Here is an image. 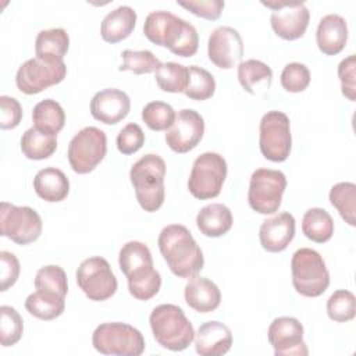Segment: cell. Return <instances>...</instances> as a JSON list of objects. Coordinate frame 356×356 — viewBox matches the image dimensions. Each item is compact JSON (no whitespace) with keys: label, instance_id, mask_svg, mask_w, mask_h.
I'll return each instance as SVG.
<instances>
[{"label":"cell","instance_id":"484cf974","mask_svg":"<svg viewBox=\"0 0 356 356\" xmlns=\"http://www.w3.org/2000/svg\"><path fill=\"white\" fill-rule=\"evenodd\" d=\"M232 213L222 203H211L202 207L196 216L200 234L207 238H220L232 228Z\"/></svg>","mask_w":356,"mask_h":356},{"label":"cell","instance_id":"cb8c5ba5","mask_svg":"<svg viewBox=\"0 0 356 356\" xmlns=\"http://www.w3.org/2000/svg\"><path fill=\"white\" fill-rule=\"evenodd\" d=\"M33 191L44 202L58 203L68 196L70 181L60 168L46 167L36 172Z\"/></svg>","mask_w":356,"mask_h":356},{"label":"cell","instance_id":"b9f144b4","mask_svg":"<svg viewBox=\"0 0 356 356\" xmlns=\"http://www.w3.org/2000/svg\"><path fill=\"white\" fill-rule=\"evenodd\" d=\"M145 143V134L142 128L135 124H127L117 135V149L120 153L129 156L136 153Z\"/></svg>","mask_w":356,"mask_h":356},{"label":"cell","instance_id":"603a6c76","mask_svg":"<svg viewBox=\"0 0 356 356\" xmlns=\"http://www.w3.org/2000/svg\"><path fill=\"white\" fill-rule=\"evenodd\" d=\"M186 305L197 313L214 312L221 303V292L218 286L206 277L193 275L184 288Z\"/></svg>","mask_w":356,"mask_h":356},{"label":"cell","instance_id":"9c48e42d","mask_svg":"<svg viewBox=\"0 0 356 356\" xmlns=\"http://www.w3.org/2000/svg\"><path fill=\"white\" fill-rule=\"evenodd\" d=\"M286 188V177L280 170L257 168L252 172L248 191V202L259 214H274L278 211Z\"/></svg>","mask_w":356,"mask_h":356},{"label":"cell","instance_id":"ab89813d","mask_svg":"<svg viewBox=\"0 0 356 356\" xmlns=\"http://www.w3.org/2000/svg\"><path fill=\"white\" fill-rule=\"evenodd\" d=\"M35 288L60 293L63 296L68 292V281L65 271L56 264H49L38 270L35 275Z\"/></svg>","mask_w":356,"mask_h":356},{"label":"cell","instance_id":"ee69618b","mask_svg":"<svg viewBox=\"0 0 356 356\" xmlns=\"http://www.w3.org/2000/svg\"><path fill=\"white\" fill-rule=\"evenodd\" d=\"M177 4L191 11L193 15H197L209 21L218 19L225 7V3L222 0H191V1H177Z\"/></svg>","mask_w":356,"mask_h":356},{"label":"cell","instance_id":"7bdbcfd3","mask_svg":"<svg viewBox=\"0 0 356 356\" xmlns=\"http://www.w3.org/2000/svg\"><path fill=\"white\" fill-rule=\"evenodd\" d=\"M356 57L355 54H349L338 64V76L341 82V92L342 95L355 102L356 99Z\"/></svg>","mask_w":356,"mask_h":356},{"label":"cell","instance_id":"f546056e","mask_svg":"<svg viewBox=\"0 0 356 356\" xmlns=\"http://www.w3.org/2000/svg\"><path fill=\"white\" fill-rule=\"evenodd\" d=\"M238 81L250 95L268 89L273 81V70L263 61L249 58L238 64Z\"/></svg>","mask_w":356,"mask_h":356},{"label":"cell","instance_id":"d4e9b609","mask_svg":"<svg viewBox=\"0 0 356 356\" xmlns=\"http://www.w3.org/2000/svg\"><path fill=\"white\" fill-rule=\"evenodd\" d=\"M136 11L129 6H120L110 11L102 21L100 36L107 43L127 39L136 25Z\"/></svg>","mask_w":356,"mask_h":356},{"label":"cell","instance_id":"f35d334b","mask_svg":"<svg viewBox=\"0 0 356 356\" xmlns=\"http://www.w3.org/2000/svg\"><path fill=\"white\" fill-rule=\"evenodd\" d=\"M0 343L1 346L15 345L24 332V321L21 314L11 306L0 307Z\"/></svg>","mask_w":356,"mask_h":356},{"label":"cell","instance_id":"44dd1931","mask_svg":"<svg viewBox=\"0 0 356 356\" xmlns=\"http://www.w3.org/2000/svg\"><path fill=\"white\" fill-rule=\"evenodd\" d=\"M195 350L200 356H221L232 346V331L221 321H206L195 332Z\"/></svg>","mask_w":356,"mask_h":356},{"label":"cell","instance_id":"ac0fdd59","mask_svg":"<svg viewBox=\"0 0 356 356\" xmlns=\"http://www.w3.org/2000/svg\"><path fill=\"white\" fill-rule=\"evenodd\" d=\"M209 60L218 68L231 70L238 67L243 57V42L232 26L216 28L207 42Z\"/></svg>","mask_w":356,"mask_h":356},{"label":"cell","instance_id":"d590c367","mask_svg":"<svg viewBox=\"0 0 356 356\" xmlns=\"http://www.w3.org/2000/svg\"><path fill=\"white\" fill-rule=\"evenodd\" d=\"M118 71H132L136 75L156 72L163 64L150 50H124Z\"/></svg>","mask_w":356,"mask_h":356},{"label":"cell","instance_id":"8d00e7d4","mask_svg":"<svg viewBox=\"0 0 356 356\" xmlns=\"http://www.w3.org/2000/svg\"><path fill=\"white\" fill-rule=\"evenodd\" d=\"M175 110L164 102H149L142 108V120L152 131H167L175 121Z\"/></svg>","mask_w":356,"mask_h":356},{"label":"cell","instance_id":"d6a6232c","mask_svg":"<svg viewBox=\"0 0 356 356\" xmlns=\"http://www.w3.org/2000/svg\"><path fill=\"white\" fill-rule=\"evenodd\" d=\"M330 203L338 210L342 220L350 225H356V185L353 182H338L330 191Z\"/></svg>","mask_w":356,"mask_h":356},{"label":"cell","instance_id":"4316f807","mask_svg":"<svg viewBox=\"0 0 356 356\" xmlns=\"http://www.w3.org/2000/svg\"><path fill=\"white\" fill-rule=\"evenodd\" d=\"M25 309L31 316L39 320H54L65 310V296L44 289H36L25 299Z\"/></svg>","mask_w":356,"mask_h":356},{"label":"cell","instance_id":"8fae6325","mask_svg":"<svg viewBox=\"0 0 356 356\" xmlns=\"http://www.w3.org/2000/svg\"><path fill=\"white\" fill-rule=\"evenodd\" d=\"M107 153V136L97 127H85L70 140L67 157L74 172L89 174Z\"/></svg>","mask_w":356,"mask_h":356},{"label":"cell","instance_id":"5b68a950","mask_svg":"<svg viewBox=\"0 0 356 356\" xmlns=\"http://www.w3.org/2000/svg\"><path fill=\"white\" fill-rule=\"evenodd\" d=\"M149 324L156 342L172 352L185 350L195 339L192 323L177 305L156 306L149 316Z\"/></svg>","mask_w":356,"mask_h":356},{"label":"cell","instance_id":"2e32d148","mask_svg":"<svg viewBox=\"0 0 356 356\" xmlns=\"http://www.w3.org/2000/svg\"><path fill=\"white\" fill-rule=\"evenodd\" d=\"M302 323L289 316H281L271 321L267 338L275 356H306L309 349L303 341Z\"/></svg>","mask_w":356,"mask_h":356},{"label":"cell","instance_id":"ffe728a7","mask_svg":"<svg viewBox=\"0 0 356 356\" xmlns=\"http://www.w3.org/2000/svg\"><path fill=\"white\" fill-rule=\"evenodd\" d=\"M295 236V217L291 213H280L264 220L259 229L260 245L271 253L282 252Z\"/></svg>","mask_w":356,"mask_h":356},{"label":"cell","instance_id":"74e56055","mask_svg":"<svg viewBox=\"0 0 356 356\" xmlns=\"http://www.w3.org/2000/svg\"><path fill=\"white\" fill-rule=\"evenodd\" d=\"M327 314L335 323H346L356 316V298L348 289L335 291L327 300Z\"/></svg>","mask_w":356,"mask_h":356},{"label":"cell","instance_id":"4fadbf2b","mask_svg":"<svg viewBox=\"0 0 356 356\" xmlns=\"http://www.w3.org/2000/svg\"><path fill=\"white\" fill-rule=\"evenodd\" d=\"M75 278L85 296L93 302L110 299L118 288V282L110 263L100 256L85 259L78 266Z\"/></svg>","mask_w":356,"mask_h":356},{"label":"cell","instance_id":"836d02e7","mask_svg":"<svg viewBox=\"0 0 356 356\" xmlns=\"http://www.w3.org/2000/svg\"><path fill=\"white\" fill-rule=\"evenodd\" d=\"M189 81V70L188 67L167 61L160 65L156 71V83L163 92L168 93H181L186 89Z\"/></svg>","mask_w":356,"mask_h":356},{"label":"cell","instance_id":"4dcf8cb0","mask_svg":"<svg viewBox=\"0 0 356 356\" xmlns=\"http://www.w3.org/2000/svg\"><path fill=\"white\" fill-rule=\"evenodd\" d=\"M302 232L307 239L316 243H325L332 238L334 220L327 210L312 207L303 214Z\"/></svg>","mask_w":356,"mask_h":356},{"label":"cell","instance_id":"3957f363","mask_svg":"<svg viewBox=\"0 0 356 356\" xmlns=\"http://www.w3.org/2000/svg\"><path fill=\"white\" fill-rule=\"evenodd\" d=\"M118 266L128 281L129 293L138 300H150L161 288V275L153 267L152 252L143 242L129 241L120 249Z\"/></svg>","mask_w":356,"mask_h":356},{"label":"cell","instance_id":"5bb4252c","mask_svg":"<svg viewBox=\"0 0 356 356\" xmlns=\"http://www.w3.org/2000/svg\"><path fill=\"white\" fill-rule=\"evenodd\" d=\"M67 65L64 61H49L43 58L26 60L15 74V85L25 95H36L64 81Z\"/></svg>","mask_w":356,"mask_h":356},{"label":"cell","instance_id":"6da1fadb","mask_svg":"<svg viewBox=\"0 0 356 356\" xmlns=\"http://www.w3.org/2000/svg\"><path fill=\"white\" fill-rule=\"evenodd\" d=\"M145 36L179 57H192L199 47L196 28L184 18L164 10L150 13L143 24Z\"/></svg>","mask_w":356,"mask_h":356},{"label":"cell","instance_id":"60d3db41","mask_svg":"<svg viewBox=\"0 0 356 356\" xmlns=\"http://www.w3.org/2000/svg\"><path fill=\"white\" fill-rule=\"evenodd\" d=\"M310 71L309 68L298 61L288 63L281 72V85L286 92L300 93L307 89L310 83Z\"/></svg>","mask_w":356,"mask_h":356},{"label":"cell","instance_id":"1f68e13d","mask_svg":"<svg viewBox=\"0 0 356 356\" xmlns=\"http://www.w3.org/2000/svg\"><path fill=\"white\" fill-rule=\"evenodd\" d=\"M57 149V138L28 128L21 138V152L29 160H44L53 156Z\"/></svg>","mask_w":356,"mask_h":356},{"label":"cell","instance_id":"7c38bea8","mask_svg":"<svg viewBox=\"0 0 356 356\" xmlns=\"http://www.w3.org/2000/svg\"><path fill=\"white\" fill-rule=\"evenodd\" d=\"M43 222L38 211L29 206H15L1 202L0 232L17 245H29L42 234Z\"/></svg>","mask_w":356,"mask_h":356},{"label":"cell","instance_id":"7402d4cb","mask_svg":"<svg viewBox=\"0 0 356 356\" xmlns=\"http://www.w3.org/2000/svg\"><path fill=\"white\" fill-rule=\"evenodd\" d=\"M348 42L346 19L338 14L324 15L316 31V43L318 50L325 56L339 54Z\"/></svg>","mask_w":356,"mask_h":356},{"label":"cell","instance_id":"52a82bcc","mask_svg":"<svg viewBox=\"0 0 356 356\" xmlns=\"http://www.w3.org/2000/svg\"><path fill=\"white\" fill-rule=\"evenodd\" d=\"M92 345L99 353L111 356H139L146 346L138 328L120 321L97 325L92 334Z\"/></svg>","mask_w":356,"mask_h":356},{"label":"cell","instance_id":"9a60e30c","mask_svg":"<svg viewBox=\"0 0 356 356\" xmlns=\"http://www.w3.org/2000/svg\"><path fill=\"white\" fill-rule=\"evenodd\" d=\"M270 8V24L277 36L284 40H296L302 38L309 26L310 11L302 1H261Z\"/></svg>","mask_w":356,"mask_h":356},{"label":"cell","instance_id":"f6af8a7d","mask_svg":"<svg viewBox=\"0 0 356 356\" xmlns=\"http://www.w3.org/2000/svg\"><path fill=\"white\" fill-rule=\"evenodd\" d=\"M19 260L11 252H0V291L6 292L11 288L19 277Z\"/></svg>","mask_w":356,"mask_h":356},{"label":"cell","instance_id":"277c9868","mask_svg":"<svg viewBox=\"0 0 356 356\" xmlns=\"http://www.w3.org/2000/svg\"><path fill=\"white\" fill-rule=\"evenodd\" d=\"M165 161L154 153H147L135 161L129 170V179L139 206L147 211H157L165 196Z\"/></svg>","mask_w":356,"mask_h":356},{"label":"cell","instance_id":"bcb514c9","mask_svg":"<svg viewBox=\"0 0 356 356\" xmlns=\"http://www.w3.org/2000/svg\"><path fill=\"white\" fill-rule=\"evenodd\" d=\"M22 120V106L15 97L0 96V128L14 129Z\"/></svg>","mask_w":356,"mask_h":356},{"label":"cell","instance_id":"e0dca14e","mask_svg":"<svg viewBox=\"0 0 356 356\" xmlns=\"http://www.w3.org/2000/svg\"><path fill=\"white\" fill-rule=\"evenodd\" d=\"M204 134V120L193 108L178 111L174 124L165 134L168 147L179 154L188 153L197 146Z\"/></svg>","mask_w":356,"mask_h":356},{"label":"cell","instance_id":"30bf717a","mask_svg":"<svg viewBox=\"0 0 356 356\" xmlns=\"http://www.w3.org/2000/svg\"><path fill=\"white\" fill-rule=\"evenodd\" d=\"M259 147L261 154L274 163H282L292 149L289 117L278 110L267 111L259 125Z\"/></svg>","mask_w":356,"mask_h":356},{"label":"cell","instance_id":"8992f818","mask_svg":"<svg viewBox=\"0 0 356 356\" xmlns=\"http://www.w3.org/2000/svg\"><path fill=\"white\" fill-rule=\"evenodd\" d=\"M292 285L295 291L306 298L323 295L330 285V273L323 256L310 248H300L291 260Z\"/></svg>","mask_w":356,"mask_h":356},{"label":"cell","instance_id":"f1b7e54d","mask_svg":"<svg viewBox=\"0 0 356 356\" xmlns=\"http://www.w3.org/2000/svg\"><path fill=\"white\" fill-rule=\"evenodd\" d=\"M33 128L39 132L56 136L65 124V113L61 104L53 99L39 102L32 111Z\"/></svg>","mask_w":356,"mask_h":356},{"label":"cell","instance_id":"e575fe53","mask_svg":"<svg viewBox=\"0 0 356 356\" xmlns=\"http://www.w3.org/2000/svg\"><path fill=\"white\" fill-rule=\"evenodd\" d=\"M189 81L188 86L184 90L185 96L191 100L203 102L210 99L216 92V79L207 70L197 67V65H189Z\"/></svg>","mask_w":356,"mask_h":356},{"label":"cell","instance_id":"d6986e66","mask_svg":"<svg viewBox=\"0 0 356 356\" xmlns=\"http://www.w3.org/2000/svg\"><path fill=\"white\" fill-rule=\"evenodd\" d=\"M89 108L95 120L107 125H114L128 115L131 100L125 92L115 88H107L93 95Z\"/></svg>","mask_w":356,"mask_h":356},{"label":"cell","instance_id":"83f0119b","mask_svg":"<svg viewBox=\"0 0 356 356\" xmlns=\"http://www.w3.org/2000/svg\"><path fill=\"white\" fill-rule=\"evenodd\" d=\"M70 47V36L63 28L43 29L35 39V54L49 61H63Z\"/></svg>","mask_w":356,"mask_h":356},{"label":"cell","instance_id":"7a4b0ae2","mask_svg":"<svg viewBox=\"0 0 356 356\" xmlns=\"http://www.w3.org/2000/svg\"><path fill=\"white\" fill-rule=\"evenodd\" d=\"M157 245L174 275L191 278L202 271L204 266L203 252L185 225L170 224L164 227L159 234Z\"/></svg>","mask_w":356,"mask_h":356},{"label":"cell","instance_id":"ba28073f","mask_svg":"<svg viewBox=\"0 0 356 356\" xmlns=\"http://www.w3.org/2000/svg\"><path fill=\"white\" fill-rule=\"evenodd\" d=\"M227 171V161L221 154L216 152L202 153L195 159L188 178L191 195L199 200L217 197L225 182Z\"/></svg>","mask_w":356,"mask_h":356}]
</instances>
